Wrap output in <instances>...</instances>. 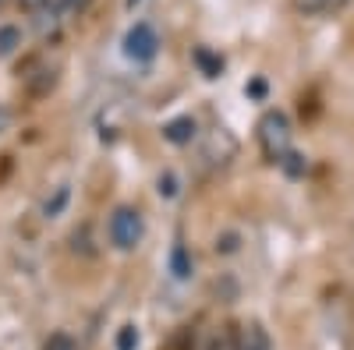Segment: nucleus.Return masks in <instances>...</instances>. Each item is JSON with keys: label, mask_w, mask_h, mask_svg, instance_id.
Here are the masks:
<instances>
[{"label": "nucleus", "mask_w": 354, "mask_h": 350, "mask_svg": "<svg viewBox=\"0 0 354 350\" xmlns=\"http://www.w3.org/2000/svg\"><path fill=\"white\" fill-rule=\"evenodd\" d=\"M106 237L117 251H135L145 237V220L138 209L131 206H121V209H113L110 213V223H106Z\"/></svg>", "instance_id": "obj_1"}, {"label": "nucleus", "mask_w": 354, "mask_h": 350, "mask_svg": "<svg viewBox=\"0 0 354 350\" xmlns=\"http://www.w3.org/2000/svg\"><path fill=\"white\" fill-rule=\"evenodd\" d=\"M259 145H262L266 159H273V163H280L290 153V121H287V113H280V110L262 113V121H259Z\"/></svg>", "instance_id": "obj_2"}, {"label": "nucleus", "mask_w": 354, "mask_h": 350, "mask_svg": "<svg viewBox=\"0 0 354 350\" xmlns=\"http://www.w3.org/2000/svg\"><path fill=\"white\" fill-rule=\"evenodd\" d=\"M156 50H160V36H156L153 25L138 21V25L128 28V36H124V53L131 57V61H153Z\"/></svg>", "instance_id": "obj_3"}, {"label": "nucleus", "mask_w": 354, "mask_h": 350, "mask_svg": "<svg viewBox=\"0 0 354 350\" xmlns=\"http://www.w3.org/2000/svg\"><path fill=\"white\" fill-rule=\"evenodd\" d=\"M270 333H266L259 322H245L238 333H234V350H270Z\"/></svg>", "instance_id": "obj_4"}, {"label": "nucleus", "mask_w": 354, "mask_h": 350, "mask_svg": "<svg viewBox=\"0 0 354 350\" xmlns=\"http://www.w3.org/2000/svg\"><path fill=\"white\" fill-rule=\"evenodd\" d=\"M163 138L174 145H188L195 138V121L192 117H174L170 124H163Z\"/></svg>", "instance_id": "obj_5"}, {"label": "nucleus", "mask_w": 354, "mask_h": 350, "mask_svg": "<svg viewBox=\"0 0 354 350\" xmlns=\"http://www.w3.org/2000/svg\"><path fill=\"white\" fill-rule=\"evenodd\" d=\"M21 43H25V36H21V28H18V25H0V57L18 53Z\"/></svg>", "instance_id": "obj_6"}, {"label": "nucleus", "mask_w": 354, "mask_h": 350, "mask_svg": "<svg viewBox=\"0 0 354 350\" xmlns=\"http://www.w3.org/2000/svg\"><path fill=\"white\" fill-rule=\"evenodd\" d=\"M93 0H57V18L61 21H71V18H82L88 11Z\"/></svg>", "instance_id": "obj_7"}, {"label": "nucleus", "mask_w": 354, "mask_h": 350, "mask_svg": "<svg viewBox=\"0 0 354 350\" xmlns=\"http://www.w3.org/2000/svg\"><path fill=\"white\" fill-rule=\"evenodd\" d=\"M195 61H198V68L205 71V78H216V75L223 71V61H220L216 53H209L205 46H198V50H195Z\"/></svg>", "instance_id": "obj_8"}, {"label": "nucleus", "mask_w": 354, "mask_h": 350, "mask_svg": "<svg viewBox=\"0 0 354 350\" xmlns=\"http://www.w3.org/2000/svg\"><path fill=\"white\" fill-rule=\"evenodd\" d=\"M43 350H78V343H75V336H71V333L57 329V333H50V336L43 340Z\"/></svg>", "instance_id": "obj_9"}, {"label": "nucleus", "mask_w": 354, "mask_h": 350, "mask_svg": "<svg viewBox=\"0 0 354 350\" xmlns=\"http://www.w3.org/2000/svg\"><path fill=\"white\" fill-rule=\"evenodd\" d=\"M290 4H294V11L305 14V18H312V14H326V0H290Z\"/></svg>", "instance_id": "obj_10"}, {"label": "nucleus", "mask_w": 354, "mask_h": 350, "mask_svg": "<svg viewBox=\"0 0 354 350\" xmlns=\"http://www.w3.org/2000/svg\"><path fill=\"white\" fill-rule=\"evenodd\" d=\"M280 166H283V170L290 173V177H301L308 163H305V156H298V153H287V156L280 159Z\"/></svg>", "instance_id": "obj_11"}, {"label": "nucleus", "mask_w": 354, "mask_h": 350, "mask_svg": "<svg viewBox=\"0 0 354 350\" xmlns=\"http://www.w3.org/2000/svg\"><path fill=\"white\" fill-rule=\"evenodd\" d=\"M68 206V188H57V195H53V202H46V220H53V216H61V209Z\"/></svg>", "instance_id": "obj_12"}, {"label": "nucleus", "mask_w": 354, "mask_h": 350, "mask_svg": "<svg viewBox=\"0 0 354 350\" xmlns=\"http://www.w3.org/2000/svg\"><path fill=\"white\" fill-rule=\"evenodd\" d=\"M138 347V329L135 326H124L117 333V350H135Z\"/></svg>", "instance_id": "obj_13"}, {"label": "nucleus", "mask_w": 354, "mask_h": 350, "mask_svg": "<svg viewBox=\"0 0 354 350\" xmlns=\"http://www.w3.org/2000/svg\"><path fill=\"white\" fill-rule=\"evenodd\" d=\"M174 273H177V276H181V280H185V276L192 273V262H188V255H185V248H174Z\"/></svg>", "instance_id": "obj_14"}, {"label": "nucleus", "mask_w": 354, "mask_h": 350, "mask_svg": "<svg viewBox=\"0 0 354 350\" xmlns=\"http://www.w3.org/2000/svg\"><path fill=\"white\" fill-rule=\"evenodd\" d=\"M216 251H223V255L238 251V233H223V237H216Z\"/></svg>", "instance_id": "obj_15"}, {"label": "nucleus", "mask_w": 354, "mask_h": 350, "mask_svg": "<svg viewBox=\"0 0 354 350\" xmlns=\"http://www.w3.org/2000/svg\"><path fill=\"white\" fill-rule=\"evenodd\" d=\"M18 4H21V11H28V14H36V11H43V8L50 4V0H18Z\"/></svg>", "instance_id": "obj_16"}, {"label": "nucleus", "mask_w": 354, "mask_h": 350, "mask_svg": "<svg viewBox=\"0 0 354 350\" xmlns=\"http://www.w3.org/2000/svg\"><path fill=\"white\" fill-rule=\"evenodd\" d=\"M209 350H234V336H216L209 343Z\"/></svg>", "instance_id": "obj_17"}, {"label": "nucleus", "mask_w": 354, "mask_h": 350, "mask_svg": "<svg viewBox=\"0 0 354 350\" xmlns=\"http://www.w3.org/2000/svg\"><path fill=\"white\" fill-rule=\"evenodd\" d=\"M248 96H255V99H262V96H266V81H262V78H255V81L248 85Z\"/></svg>", "instance_id": "obj_18"}, {"label": "nucleus", "mask_w": 354, "mask_h": 350, "mask_svg": "<svg viewBox=\"0 0 354 350\" xmlns=\"http://www.w3.org/2000/svg\"><path fill=\"white\" fill-rule=\"evenodd\" d=\"M351 4V0H326V14H337V11H344Z\"/></svg>", "instance_id": "obj_19"}, {"label": "nucleus", "mask_w": 354, "mask_h": 350, "mask_svg": "<svg viewBox=\"0 0 354 350\" xmlns=\"http://www.w3.org/2000/svg\"><path fill=\"white\" fill-rule=\"evenodd\" d=\"M160 195H167V198H170V195H177V188H174V177H167V181L160 177Z\"/></svg>", "instance_id": "obj_20"}, {"label": "nucleus", "mask_w": 354, "mask_h": 350, "mask_svg": "<svg viewBox=\"0 0 354 350\" xmlns=\"http://www.w3.org/2000/svg\"><path fill=\"white\" fill-rule=\"evenodd\" d=\"M135 4H142V0H128V8H135Z\"/></svg>", "instance_id": "obj_21"}, {"label": "nucleus", "mask_w": 354, "mask_h": 350, "mask_svg": "<svg viewBox=\"0 0 354 350\" xmlns=\"http://www.w3.org/2000/svg\"><path fill=\"white\" fill-rule=\"evenodd\" d=\"M4 4H11V0H0V8H4Z\"/></svg>", "instance_id": "obj_22"}]
</instances>
